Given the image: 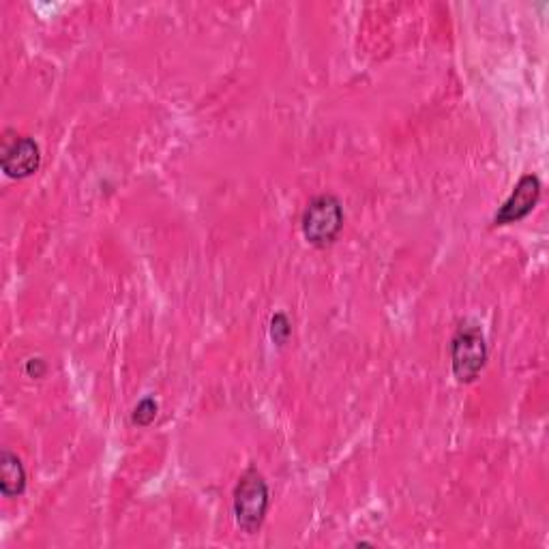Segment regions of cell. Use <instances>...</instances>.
<instances>
[{
  "mask_svg": "<svg viewBox=\"0 0 549 549\" xmlns=\"http://www.w3.org/2000/svg\"><path fill=\"white\" fill-rule=\"evenodd\" d=\"M269 511V485L256 468H249L234 489L236 524L245 532L254 534Z\"/></svg>",
  "mask_w": 549,
  "mask_h": 549,
  "instance_id": "obj_1",
  "label": "cell"
},
{
  "mask_svg": "<svg viewBox=\"0 0 549 549\" xmlns=\"http://www.w3.org/2000/svg\"><path fill=\"white\" fill-rule=\"evenodd\" d=\"M341 228H344V211L335 196L322 194L307 204L303 213V234L307 243L314 247L331 245Z\"/></svg>",
  "mask_w": 549,
  "mask_h": 549,
  "instance_id": "obj_2",
  "label": "cell"
},
{
  "mask_svg": "<svg viewBox=\"0 0 549 549\" xmlns=\"http://www.w3.org/2000/svg\"><path fill=\"white\" fill-rule=\"evenodd\" d=\"M451 359H453V374L459 382H472L481 374L487 361V346L485 337L477 326L462 324L453 337L451 344Z\"/></svg>",
  "mask_w": 549,
  "mask_h": 549,
  "instance_id": "obj_3",
  "label": "cell"
},
{
  "mask_svg": "<svg viewBox=\"0 0 549 549\" xmlns=\"http://www.w3.org/2000/svg\"><path fill=\"white\" fill-rule=\"evenodd\" d=\"M541 198V181L534 174H526L519 178L511 198L500 206V211L494 217V226H507L522 221L532 213Z\"/></svg>",
  "mask_w": 549,
  "mask_h": 549,
  "instance_id": "obj_4",
  "label": "cell"
},
{
  "mask_svg": "<svg viewBox=\"0 0 549 549\" xmlns=\"http://www.w3.org/2000/svg\"><path fill=\"white\" fill-rule=\"evenodd\" d=\"M41 163L39 146L33 138H18L3 153V170L11 178H26L37 172Z\"/></svg>",
  "mask_w": 549,
  "mask_h": 549,
  "instance_id": "obj_5",
  "label": "cell"
},
{
  "mask_svg": "<svg viewBox=\"0 0 549 549\" xmlns=\"http://www.w3.org/2000/svg\"><path fill=\"white\" fill-rule=\"evenodd\" d=\"M26 487V472L22 459L9 451L0 455V492L5 498H16Z\"/></svg>",
  "mask_w": 549,
  "mask_h": 549,
  "instance_id": "obj_6",
  "label": "cell"
},
{
  "mask_svg": "<svg viewBox=\"0 0 549 549\" xmlns=\"http://www.w3.org/2000/svg\"><path fill=\"white\" fill-rule=\"evenodd\" d=\"M157 417V404H155V399L151 397H146L142 399V402L136 406V410H133V423L136 425H151Z\"/></svg>",
  "mask_w": 549,
  "mask_h": 549,
  "instance_id": "obj_7",
  "label": "cell"
},
{
  "mask_svg": "<svg viewBox=\"0 0 549 549\" xmlns=\"http://www.w3.org/2000/svg\"><path fill=\"white\" fill-rule=\"evenodd\" d=\"M292 333L290 320L284 314H275L271 320V337L277 346H284Z\"/></svg>",
  "mask_w": 549,
  "mask_h": 549,
  "instance_id": "obj_8",
  "label": "cell"
},
{
  "mask_svg": "<svg viewBox=\"0 0 549 549\" xmlns=\"http://www.w3.org/2000/svg\"><path fill=\"white\" fill-rule=\"evenodd\" d=\"M26 374L31 378H41L43 374H46V363H43L41 359H31L26 363Z\"/></svg>",
  "mask_w": 549,
  "mask_h": 549,
  "instance_id": "obj_9",
  "label": "cell"
}]
</instances>
